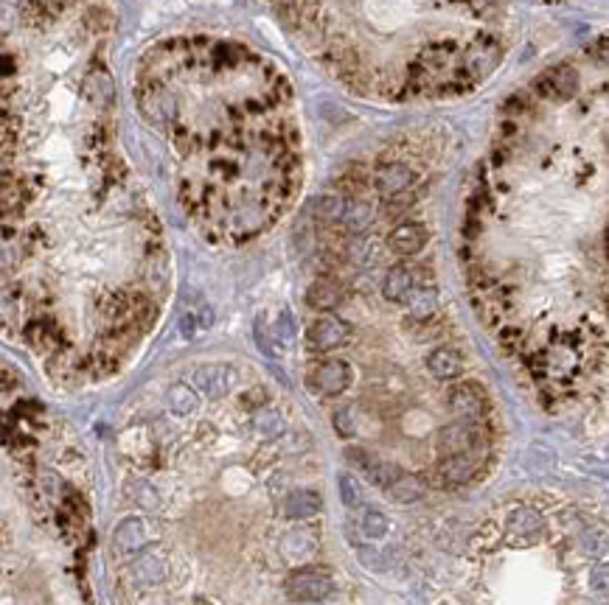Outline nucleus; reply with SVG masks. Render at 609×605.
Here are the masks:
<instances>
[{"label":"nucleus","mask_w":609,"mask_h":605,"mask_svg":"<svg viewBox=\"0 0 609 605\" xmlns=\"http://www.w3.org/2000/svg\"><path fill=\"white\" fill-rule=\"evenodd\" d=\"M374 224V205L363 196H348L343 205V216H340V227L348 235H360Z\"/></svg>","instance_id":"14"},{"label":"nucleus","mask_w":609,"mask_h":605,"mask_svg":"<svg viewBox=\"0 0 609 605\" xmlns=\"http://www.w3.org/2000/svg\"><path fill=\"white\" fill-rule=\"evenodd\" d=\"M363 530H365V535L379 538V535H384V530H388V519H384L379 511H368L365 521H363Z\"/></svg>","instance_id":"20"},{"label":"nucleus","mask_w":609,"mask_h":605,"mask_svg":"<svg viewBox=\"0 0 609 605\" xmlns=\"http://www.w3.org/2000/svg\"><path fill=\"white\" fill-rule=\"evenodd\" d=\"M404 306L410 312V320L415 322H430L438 314V289L433 283H415L413 292L407 294Z\"/></svg>","instance_id":"13"},{"label":"nucleus","mask_w":609,"mask_h":605,"mask_svg":"<svg viewBox=\"0 0 609 605\" xmlns=\"http://www.w3.org/2000/svg\"><path fill=\"white\" fill-rule=\"evenodd\" d=\"M351 384V364L340 356L314 359L306 367V387L320 398H337Z\"/></svg>","instance_id":"3"},{"label":"nucleus","mask_w":609,"mask_h":605,"mask_svg":"<svg viewBox=\"0 0 609 605\" xmlns=\"http://www.w3.org/2000/svg\"><path fill=\"white\" fill-rule=\"evenodd\" d=\"M427 239H430V235H427L424 224H419V222H402L388 235V247H391V253H396L402 258H410V255H419L427 247Z\"/></svg>","instance_id":"10"},{"label":"nucleus","mask_w":609,"mask_h":605,"mask_svg":"<svg viewBox=\"0 0 609 605\" xmlns=\"http://www.w3.org/2000/svg\"><path fill=\"white\" fill-rule=\"evenodd\" d=\"M343 297H345V289L334 281V278H329V275H324V278H317L309 289H306V302L314 309V312H320V314H326V312H334L340 302H343Z\"/></svg>","instance_id":"12"},{"label":"nucleus","mask_w":609,"mask_h":605,"mask_svg":"<svg viewBox=\"0 0 609 605\" xmlns=\"http://www.w3.org/2000/svg\"><path fill=\"white\" fill-rule=\"evenodd\" d=\"M115 15L0 6V333L56 382H102L152 333L169 253L121 149Z\"/></svg>","instance_id":"1"},{"label":"nucleus","mask_w":609,"mask_h":605,"mask_svg":"<svg viewBox=\"0 0 609 605\" xmlns=\"http://www.w3.org/2000/svg\"><path fill=\"white\" fill-rule=\"evenodd\" d=\"M446 407H450L461 421H484L489 412V398L477 382L453 384L446 392Z\"/></svg>","instance_id":"6"},{"label":"nucleus","mask_w":609,"mask_h":605,"mask_svg":"<svg viewBox=\"0 0 609 605\" xmlns=\"http://www.w3.org/2000/svg\"><path fill=\"white\" fill-rule=\"evenodd\" d=\"M508 530L531 538V535H536L542 530V519H539V513H534L528 508H520V511H514V516L508 519Z\"/></svg>","instance_id":"19"},{"label":"nucleus","mask_w":609,"mask_h":605,"mask_svg":"<svg viewBox=\"0 0 609 605\" xmlns=\"http://www.w3.org/2000/svg\"><path fill=\"white\" fill-rule=\"evenodd\" d=\"M340 488H343V499H345V504H357V501H360V491H357V482H354V477L343 474V480H340Z\"/></svg>","instance_id":"21"},{"label":"nucleus","mask_w":609,"mask_h":605,"mask_svg":"<svg viewBox=\"0 0 609 605\" xmlns=\"http://www.w3.org/2000/svg\"><path fill=\"white\" fill-rule=\"evenodd\" d=\"M415 283H419V275H415V269L399 263V266H391L388 273H384V278H382V294H384V300H391V302H404Z\"/></svg>","instance_id":"15"},{"label":"nucleus","mask_w":609,"mask_h":605,"mask_svg":"<svg viewBox=\"0 0 609 605\" xmlns=\"http://www.w3.org/2000/svg\"><path fill=\"white\" fill-rule=\"evenodd\" d=\"M427 370L438 382H453L464 373V353L450 345H438L427 353Z\"/></svg>","instance_id":"11"},{"label":"nucleus","mask_w":609,"mask_h":605,"mask_svg":"<svg viewBox=\"0 0 609 605\" xmlns=\"http://www.w3.org/2000/svg\"><path fill=\"white\" fill-rule=\"evenodd\" d=\"M343 205H345V196H337V193L320 196V199H317V205H314V216H317V222H320V224H340Z\"/></svg>","instance_id":"18"},{"label":"nucleus","mask_w":609,"mask_h":605,"mask_svg":"<svg viewBox=\"0 0 609 605\" xmlns=\"http://www.w3.org/2000/svg\"><path fill=\"white\" fill-rule=\"evenodd\" d=\"M438 451L441 457L484 451V423L480 421H455L438 431Z\"/></svg>","instance_id":"4"},{"label":"nucleus","mask_w":609,"mask_h":605,"mask_svg":"<svg viewBox=\"0 0 609 605\" xmlns=\"http://www.w3.org/2000/svg\"><path fill=\"white\" fill-rule=\"evenodd\" d=\"M415 185V172L404 163V160H382L374 172V191L379 193V199H394L407 193Z\"/></svg>","instance_id":"7"},{"label":"nucleus","mask_w":609,"mask_h":605,"mask_svg":"<svg viewBox=\"0 0 609 605\" xmlns=\"http://www.w3.org/2000/svg\"><path fill=\"white\" fill-rule=\"evenodd\" d=\"M486 451H469V454H453V457H441V462L435 465V482L444 488H455V485H466L469 480H474L480 462H484Z\"/></svg>","instance_id":"8"},{"label":"nucleus","mask_w":609,"mask_h":605,"mask_svg":"<svg viewBox=\"0 0 609 605\" xmlns=\"http://www.w3.org/2000/svg\"><path fill=\"white\" fill-rule=\"evenodd\" d=\"M286 594L298 602H317L332 594V578L320 569H301L293 571L286 580Z\"/></svg>","instance_id":"9"},{"label":"nucleus","mask_w":609,"mask_h":605,"mask_svg":"<svg viewBox=\"0 0 609 605\" xmlns=\"http://www.w3.org/2000/svg\"><path fill=\"white\" fill-rule=\"evenodd\" d=\"M384 491H388V496H391L394 501L407 504V501L422 499V496L427 493V485H424L422 477H415V474H402V471H399V477H396L388 488H384Z\"/></svg>","instance_id":"17"},{"label":"nucleus","mask_w":609,"mask_h":605,"mask_svg":"<svg viewBox=\"0 0 609 605\" xmlns=\"http://www.w3.org/2000/svg\"><path fill=\"white\" fill-rule=\"evenodd\" d=\"M348 336H351V328H348V322L345 320H340L334 312H326V314H320L312 325H309V331H306V345L314 351V353H332V351H340L345 342H348Z\"/></svg>","instance_id":"5"},{"label":"nucleus","mask_w":609,"mask_h":605,"mask_svg":"<svg viewBox=\"0 0 609 605\" xmlns=\"http://www.w3.org/2000/svg\"><path fill=\"white\" fill-rule=\"evenodd\" d=\"M320 511H324V499H320L314 491H293L284 501V513L293 521H304V519H314Z\"/></svg>","instance_id":"16"},{"label":"nucleus","mask_w":609,"mask_h":605,"mask_svg":"<svg viewBox=\"0 0 609 605\" xmlns=\"http://www.w3.org/2000/svg\"><path fill=\"white\" fill-rule=\"evenodd\" d=\"M135 107L166 146L177 199L216 242L267 230L301 183V126L278 67L242 43L172 37L135 67Z\"/></svg>","instance_id":"2"}]
</instances>
